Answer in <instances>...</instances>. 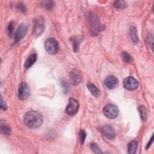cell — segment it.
<instances>
[{"label":"cell","instance_id":"cell-28","mask_svg":"<svg viewBox=\"0 0 154 154\" xmlns=\"http://www.w3.org/2000/svg\"><path fill=\"white\" fill-rule=\"evenodd\" d=\"M62 85H63V86H64L63 88H64V90L65 91V93H67V92L68 91V88H69L68 84L67 83H66L65 81H63Z\"/></svg>","mask_w":154,"mask_h":154},{"label":"cell","instance_id":"cell-4","mask_svg":"<svg viewBox=\"0 0 154 154\" xmlns=\"http://www.w3.org/2000/svg\"><path fill=\"white\" fill-rule=\"evenodd\" d=\"M104 115L110 119H114L116 118L119 114L118 108L113 104H107L104 108Z\"/></svg>","mask_w":154,"mask_h":154},{"label":"cell","instance_id":"cell-16","mask_svg":"<svg viewBox=\"0 0 154 154\" xmlns=\"http://www.w3.org/2000/svg\"><path fill=\"white\" fill-rule=\"evenodd\" d=\"M138 147V142L137 141H132L128 145V151L130 154H134L136 152Z\"/></svg>","mask_w":154,"mask_h":154},{"label":"cell","instance_id":"cell-23","mask_svg":"<svg viewBox=\"0 0 154 154\" xmlns=\"http://www.w3.org/2000/svg\"><path fill=\"white\" fill-rule=\"evenodd\" d=\"M91 149L96 153H101L102 151L99 147V146L96 143H92L91 144Z\"/></svg>","mask_w":154,"mask_h":154},{"label":"cell","instance_id":"cell-14","mask_svg":"<svg viewBox=\"0 0 154 154\" xmlns=\"http://www.w3.org/2000/svg\"><path fill=\"white\" fill-rule=\"evenodd\" d=\"M130 35L131 37V39L132 40V41L135 43H137L139 42V38L137 36V29L134 26H132L130 27Z\"/></svg>","mask_w":154,"mask_h":154},{"label":"cell","instance_id":"cell-22","mask_svg":"<svg viewBox=\"0 0 154 154\" xmlns=\"http://www.w3.org/2000/svg\"><path fill=\"white\" fill-rule=\"evenodd\" d=\"M1 131L3 134L9 136L10 134L11 133V129L6 125H1Z\"/></svg>","mask_w":154,"mask_h":154},{"label":"cell","instance_id":"cell-6","mask_svg":"<svg viewBox=\"0 0 154 154\" xmlns=\"http://www.w3.org/2000/svg\"><path fill=\"white\" fill-rule=\"evenodd\" d=\"M79 103L74 98H70L69 100V104L66 108V113L69 116H74L78 111Z\"/></svg>","mask_w":154,"mask_h":154},{"label":"cell","instance_id":"cell-26","mask_svg":"<svg viewBox=\"0 0 154 154\" xmlns=\"http://www.w3.org/2000/svg\"><path fill=\"white\" fill-rule=\"evenodd\" d=\"M0 107H1V108L4 111H6L7 109V104H6V102L4 101L2 96H1V99H0Z\"/></svg>","mask_w":154,"mask_h":154},{"label":"cell","instance_id":"cell-7","mask_svg":"<svg viewBox=\"0 0 154 154\" xmlns=\"http://www.w3.org/2000/svg\"><path fill=\"white\" fill-rule=\"evenodd\" d=\"M28 29V27L25 24H21L15 33L14 43H18L25 36Z\"/></svg>","mask_w":154,"mask_h":154},{"label":"cell","instance_id":"cell-29","mask_svg":"<svg viewBox=\"0 0 154 154\" xmlns=\"http://www.w3.org/2000/svg\"><path fill=\"white\" fill-rule=\"evenodd\" d=\"M153 136H152L151 139H150V141H149V143H147V146H146V149H149V148L150 147V146H151V144H152V143H153Z\"/></svg>","mask_w":154,"mask_h":154},{"label":"cell","instance_id":"cell-9","mask_svg":"<svg viewBox=\"0 0 154 154\" xmlns=\"http://www.w3.org/2000/svg\"><path fill=\"white\" fill-rule=\"evenodd\" d=\"M124 85L126 89L128 90H134L139 86L138 81L132 77L126 78L124 81Z\"/></svg>","mask_w":154,"mask_h":154},{"label":"cell","instance_id":"cell-12","mask_svg":"<svg viewBox=\"0 0 154 154\" xmlns=\"http://www.w3.org/2000/svg\"><path fill=\"white\" fill-rule=\"evenodd\" d=\"M105 86L109 89H113L116 88L119 84V80L117 77L114 76H109L104 81Z\"/></svg>","mask_w":154,"mask_h":154},{"label":"cell","instance_id":"cell-8","mask_svg":"<svg viewBox=\"0 0 154 154\" xmlns=\"http://www.w3.org/2000/svg\"><path fill=\"white\" fill-rule=\"evenodd\" d=\"M69 80L74 85H78L82 81V75L80 71L77 69H73L69 74Z\"/></svg>","mask_w":154,"mask_h":154},{"label":"cell","instance_id":"cell-25","mask_svg":"<svg viewBox=\"0 0 154 154\" xmlns=\"http://www.w3.org/2000/svg\"><path fill=\"white\" fill-rule=\"evenodd\" d=\"M85 137H86V133H85V132L84 131V130H81L80 131V141H81V144H84L85 139Z\"/></svg>","mask_w":154,"mask_h":154},{"label":"cell","instance_id":"cell-19","mask_svg":"<svg viewBox=\"0 0 154 154\" xmlns=\"http://www.w3.org/2000/svg\"><path fill=\"white\" fill-rule=\"evenodd\" d=\"M139 110L143 120L145 121L147 119V110L143 105H140L139 107Z\"/></svg>","mask_w":154,"mask_h":154},{"label":"cell","instance_id":"cell-13","mask_svg":"<svg viewBox=\"0 0 154 154\" xmlns=\"http://www.w3.org/2000/svg\"><path fill=\"white\" fill-rule=\"evenodd\" d=\"M36 60H37V55L36 54H32L31 55H29L25 61V65H24V67L27 69H28V68H31L35 64Z\"/></svg>","mask_w":154,"mask_h":154},{"label":"cell","instance_id":"cell-20","mask_svg":"<svg viewBox=\"0 0 154 154\" xmlns=\"http://www.w3.org/2000/svg\"><path fill=\"white\" fill-rule=\"evenodd\" d=\"M114 6L119 9H124L127 7V4L123 1H116L114 3Z\"/></svg>","mask_w":154,"mask_h":154},{"label":"cell","instance_id":"cell-15","mask_svg":"<svg viewBox=\"0 0 154 154\" xmlns=\"http://www.w3.org/2000/svg\"><path fill=\"white\" fill-rule=\"evenodd\" d=\"M87 87L90 91V93L95 97H98L100 95L99 90L94 84L88 83L87 84Z\"/></svg>","mask_w":154,"mask_h":154},{"label":"cell","instance_id":"cell-1","mask_svg":"<svg viewBox=\"0 0 154 154\" xmlns=\"http://www.w3.org/2000/svg\"><path fill=\"white\" fill-rule=\"evenodd\" d=\"M25 125L29 128L36 129L40 127L43 122L42 114L37 111L27 112L24 118Z\"/></svg>","mask_w":154,"mask_h":154},{"label":"cell","instance_id":"cell-18","mask_svg":"<svg viewBox=\"0 0 154 154\" xmlns=\"http://www.w3.org/2000/svg\"><path fill=\"white\" fill-rule=\"evenodd\" d=\"M122 57L123 60L127 63H131L133 61V58L127 52H123L122 54Z\"/></svg>","mask_w":154,"mask_h":154},{"label":"cell","instance_id":"cell-17","mask_svg":"<svg viewBox=\"0 0 154 154\" xmlns=\"http://www.w3.org/2000/svg\"><path fill=\"white\" fill-rule=\"evenodd\" d=\"M41 6L47 10H51L55 6V3L52 1H43L41 3Z\"/></svg>","mask_w":154,"mask_h":154},{"label":"cell","instance_id":"cell-2","mask_svg":"<svg viewBox=\"0 0 154 154\" xmlns=\"http://www.w3.org/2000/svg\"><path fill=\"white\" fill-rule=\"evenodd\" d=\"M87 18L88 20L89 29L91 35L93 36H97L101 28V25L98 16L92 13H90L88 15Z\"/></svg>","mask_w":154,"mask_h":154},{"label":"cell","instance_id":"cell-3","mask_svg":"<svg viewBox=\"0 0 154 154\" xmlns=\"http://www.w3.org/2000/svg\"><path fill=\"white\" fill-rule=\"evenodd\" d=\"M45 48L49 54H55L58 51V43L54 38H49L45 41Z\"/></svg>","mask_w":154,"mask_h":154},{"label":"cell","instance_id":"cell-11","mask_svg":"<svg viewBox=\"0 0 154 154\" xmlns=\"http://www.w3.org/2000/svg\"><path fill=\"white\" fill-rule=\"evenodd\" d=\"M102 134L108 139L112 140L116 137V133L114 128L109 125H105L101 128Z\"/></svg>","mask_w":154,"mask_h":154},{"label":"cell","instance_id":"cell-24","mask_svg":"<svg viewBox=\"0 0 154 154\" xmlns=\"http://www.w3.org/2000/svg\"><path fill=\"white\" fill-rule=\"evenodd\" d=\"M72 41L73 42V46H74V50L76 52L78 51L79 48V42L77 38H72Z\"/></svg>","mask_w":154,"mask_h":154},{"label":"cell","instance_id":"cell-10","mask_svg":"<svg viewBox=\"0 0 154 154\" xmlns=\"http://www.w3.org/2000/svg\"><path fill=\"white\" fill-rule=\"evenodd\" d=\"M45 29L44 25V20L42 18H39L35 23V28H34V33L36 35V37L40 36Z\"/></svg>","mask_w":154,"mask_h":154},{"label":"cell","instance_id":"cell-27","mask_svg":"<svg viewBox=\"0 0 154 154\" xmlns=\"http://www.w3.org/2000/svg\"><path fill=\"white\" fill-rule=\"evenodd\" d=\"M18 9H19L21 11L23 12H25L27 10L25 6V4H22V3H19L18 5Z\"/></svg>","mask_w":154,"mask_h":154},{"label":"cell","instance_id":"cell-5","mask_svg":"<svg viewBox=\"0 0 154 154\" xmlns=\"http://www.w3.org/2000/svg\"><path fill=\"white\" fill-rule=\"evenodd\" d=\"M30 94V90L28 85L25 83H22L19 85L18 88V97L19 98L24 101L28 99Z\"/></svg>","mask_w":154,"mask_h":154},{"label":"cell","instance_id":"cell-21","mask_svg":"<svg viewBox=\"0 0 154 154\" xmlns=\"http://www.w3.org/2000/svg\"><path fill=\"white\" fill-rule=\"evenodd\" d=\"M14 22H10L9 24V25L7 27V33L9 36V37H12L13 35V33L14 32Z\"/></svg>","mask_w":154,"mask_h":154}]
</instances>
